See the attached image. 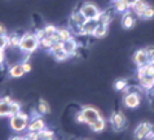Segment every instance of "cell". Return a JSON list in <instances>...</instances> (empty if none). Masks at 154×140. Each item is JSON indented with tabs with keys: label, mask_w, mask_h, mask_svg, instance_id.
Listing matches in <instances>:
<instances>
[{
	"label": "cell",
	"mask_w": 154,
	"mask_h": 140,
	"mask_svg": "<svg viewBox=\"0 0 154 140\" xmlns=\"http://www.w3.org/2000/svg\"><path fill=\"white\" fill-rule=\"evenodd\" d=\"M18 48L22 51L23 53H32L39 48V39L35 34L31 33H26L21 36V42H20V47Z\"/></svg>",
	"instance_id": "cell-1"
},
{
	"label": "cell",
	"mask_w": 154,
	"mask_h": 140,
	"mask_svg": "<svg viewBox=\"0 0 154 140\" xmlns=\"http://www.w3.org/2000/svg\"><path fill=\"white\" fill-rule=\"evenodd\" d=\"M9 123H11V127L14 131H17V132H22V131H25L29 127V116L26 113L20 112L17 116L11 117Z\"/></svg>",
	"instance_id": "cell-2"
},
{
	"label": "cell",
	"mask_w": 154,
	"mask_h": 140,
	"mask_svg": "<svg viewBox=\"0 0 154 140\" xmlns=\"http://www.w3.org/2000/svg\"><path fill=\"white\" fill-rule=\"evenodd\" d=\"M79 12L82 13L87 20H97L100 18L101 16V11L93 3H84L82 7H80Z\"/></svg>",
	"instance_id": "cell-3"
},
{
	"label": "cell",
	"mask_w": 154,
	"mask_h": 140,
	"mask_svg": "<svg viewBox=\"0 0 154 140\" xmlns=\"http://www.w3.org/2000/svg\"><path fill=\"white\" fill-rule=\"evenodd\" d=\"M82 113H83V116H84V123H87L88 126L91 125V123H93L95 121H97L98 118L101 117L100 112H98L96 108L89 107V105L82 108Z\"/></svg>",
	"instance_id": "cell-4"
},
{
	"label": "cell",
	"mask_w": 154,
	"mask_h": 140,
	"mask_svg": "<svg viewBox=\"0 0 154 140\" xmlns=\"http://www.w3.org/2000/svg\"><path fill=\"white\" fill-rule=\"evenodd\" d=\"M123 104H125L127 108H130V109H136V108H139L140 104H141L140 95H139L137 92H128L127 95H125V99H123Z\"/></svg>",
	"instance_id": "cell-5"
},
{
	"label": "cell",
	"mask_w": 154,
	"mask_h": 140,
	"mask_svg": "<svg viewBox=\"0 0 154 140\" xmlns=\"http://www.w3.org/2000/svg\"><path fill=\"white\" fill-rule=\"evenodd\" d=\"M153 125L149 122H143L135 129V139L136 140H144V138L152 131Z\"/></svg>",
	"instance_id": "cell-6"
},
{
	"label": "cell",
	"mask_w": 154,
	"mask_h": 140,
	"mask_svg": "<svg viewBox=\"0 0 154 140\" xmlns=\"http://www.w3.org/2000/svg\"><path fill=\"white\" fill-rule=\"evenodd\" d=\"M110 122L112 125L114 126V129L117 131H121L123 127L126 125V117L122 112H117V113H113L112 118H110Z\"/></svg>",
	"instance_id": "cell-7"
},
{
	"label": "cell",
	"mask_w": 154,
	"mask_h": 140,
	"mask_svg": "<svg viewBox=\"0 0 154 140\" xmlns=\"http://www.w3.org/2000/svg\"><path fill=\"white\" fill-rule=\"evenodd\" d=\"M134 61L137 66H143V65H145V64H148L149 62V56L146 53V49L144 48V49L136 51L135 54H134Z\"/></svg>",
	"instance_id": "cell-8"
},
{
	"label": "cell",
	"mask_w": 154,
	"mask_h": 140,
	"mask_svg": "<svg viewBox=\"0 0 154 140\" xmlns=\"http://www.w3.org/2000/svg\"><path fill=\"white\" fill-rule=\"evenodd\" d=\"M137 79H139L140 86L143 87L144 90H146V91L154 90V77L145 74V75H143V77H139Z\"/></svg>",
	"instance_id": "cell-9"
},
{
	"label": "cell",
	"mask_w": 154,
	"mask_h": 140,
	"mask_svg": "<svg viewBox=\"0 0 154 140\" xmlns=\"http://www.w3.org/2000/svg\"><path fill=\"white\" fill-rule=\"evenodd\" d=\"M85 17L80 13V12L78 11V12H74V13L71 14V17H70V26H72V27H76V30L82 26V25L85 22Z\"/></svg>",
	"instance_id": "cell-10"
},
{
	"label": "cell",
	"mask_w": 154,
	"mask_h": 140,
	"mask_svg": "<svg viewBox=\"0 0 154 140\" xmlns=\"http://www.w3.org/2000/svg\"><path fill=\"white\" fill-rule=\"evenodd\" d=\"M63 51H65L67 54H70V57L75 56L76 51H78V43H76V40L74 39V38L63 42Z\"/></svg>",
	"instance_id": "cell-11"
},
{
	"label": "cell",
	"mask_w": 154,
	"mask_h": 140,
	"mask_svg": "<svg viewBox=\"0 0 154 140\" xmlns=\"http://www.w3.org/2000/svg\"><path fill=\"white\" fill-rule=\"evenodd\" d=\"M44 129H45V122L43 121L40 117L34 118L32 122L29 123V127H27V130L31 131V132H39V131L44 130Z\"/></svg>",
	"instance_id": "cell-12"
},
{
	"label": "cell",
	"mask_w": 154,
	"mask_h": 140,
	"mask_svg": "<svg viewBox=\"0 0 154 140\" xmlns=\"http://www.w3.org/2000/svg\"><path fill=\"white\" fill-rule=\"evenodd\" d=\"M97 25H98L97 20H85V22L80 27H82L88 35H93V31H95V29L97 27Z\"/></svg>",
	"instance_id": "cell-13"
},
{
	"label": "cell",
	"mask_w": 154,
	"mask_h": 140,
	"mask_svg": "<svg viewBox=\"0 0 154 140\" xmlns=\"http://www.w3.org/2000/svg\"><path fill=\"white\" fill-rule=\"evenodd\" d=\"M23 74H25V70H23L22 64H14V65L11 66L9 75L12 78H21V77H23Z\"/></svg>",
	"instance_id": "cell-14"
},
{
	"label": "cell",
	"mask_w": 154,
	"mask_h": 140,
	"mask_svg": "<svg viewBox=\"0 0 154 140\" xmlns=\"http://www.w3.org/2000/svg\"><path fill=\"white\" fill-rule=\"evenodd\" d=\"M135 23H136V21H135L134 17L131 16L130 11L125 12V16H123V18H122V25H123V27H125V29H131V27L135 26Z\"/></svg>",
	"instance_id": "cell-15"
},
{
	"label": "cell",
	"mask_w": 154,
	"mask_h": 140,
	"mask_svg": "<svg viewBox=\"0 0 154 140\" xmlns=\"http://www.w3.org/2000/svg\"><path fill=\"white\" fill-rule=\"evenodd\" d=\"M149 7V4L146 2H144V0H140V2L136 4V5L132 8V11H134V13L139 17V18H143V13L144 11L146 9V8Z\"/></svg>",
	"instance_id": "cell-16"
},
{
	"label": "cell",
	"mask_w": 154,
	"mask_h": 140,
	"mask_svg": "<svg viewBox=\"0 0 154 140\" xmlns=\"http://www.w3.org/2000/svg\"><path fill=\"white\" fill-rule=\"evenodd\" d=\"M89 127H91V130H92V131H95V132H101V131H104V130H105L106 122H105L104 118L100 117L97 121H95L93 123L89 125Z\"/></svg>",
	"instance_id": "cell-17"
},
{
	"label": "cell",
	"mask_w": 154,
	"mask_h": 140,
	"mask_svg": "<svg viewBox=\"0 0 154 140\" xmlns=\"http://www.w3.org/2000/svg\"><path fill=\"white\" fill-rule=\"evenodd\" d=\"M106 34H108V25H102V23H98L97 27L93 31V36L100 39V38H104Z\"/></svg>",
	"instance_id": "cell-18"
},
{
	"label": "cell",
	"mask_w": 154,
	"mask_h": 140,
	"mask_svg": "<svg viewBox=\"0 0 154 140\" xmlns=\"http://www.w3.org/2000/svg\"><path fill=\"white\" fill-rule=\"evenodd\" d=\"M54 138V132L51 130H42L38 132V140H53Z\"/></svg>",
	"instance_id": "cell-19"
},
{
	"label": "cell",
	"mask_w": 154,
	"mask_h": 140,
	"mask_svg": "<svg viewBox=\"0 0 154 140\" xmlns=\"http://www.w3.org/2000/svg\"><path fill=\"white\" fill-rule=\"evenodd\" d=\"M114 8H115V11L119 12V13H125V12L127 11H130L131 8L130 5L125 2V0H119V2H115L114 3Z\"/></svg>",
	"instance_id": "cell-20"
},
{
	"label": "cell",
	"mask_w": 154,
	"mask_h": 140,
	"mask_svg": "<svg viewBox=\"0 0 154 140\" xmlns=\"http://www.w3.org/2000/svg\"><path fill=\"white\" fill-rule=\"evenodd\" d=\"M11 112V104L5 103L3 99L0 100V117H9Z\"/></svg>",
	"instance_id": "cell-21"
},
{
	"label": "cell",
	"mask_w": 154,
	"mask_h": 140,
	"mask_svg": "<svg viewBox=\"0 0 154 140\" xmlns=\"http://www.w3.org/2000/svg\"><path fill=\"white\" fill-rule=\"evenodd\" d=\"M58 35H60L61 42H66V40L71 39V38H74L69 29H58Z\"/></svg>",
	"instance_id": "cell-22"
},
{
	"label": "cell",
	"mask_w": 154,
	"mask_h": 140,
	"mask_svg": "<svg viewBox=\"0 0 154 140\" xmlns=\"http://www.w3.org/2000/svg\"><path fill=\"white\" fill-rule=\"evenodd\" d=\"M38 110H39V113H42V114H48L51 112L49 104L47 103L44 99H40L39 100V105H38Z\"/></svg>",
	"instance_id": "cell-23"
},
{
	"label": "cell",
	"mask_w": 154,
	"mask_h": 140,
	"mask_svg": "<svg viewBox=\"0 0 154 140\" xmlns=\"http://www.w3.org/2000/svg\"><path fill=\"white\" fill-rule=\"evenodd\" d=\"M52 44H53V42H52V39H51L49 36H45V38H43V39L39 40V47L43 48V49H47V51L51 49Z\"/></svg>",
	"instance_id": "cell-24"
},
{
	"label": "cell",
	"mask_w": 154,
	"mask_h": 140,
	"mask_svg": "<svg viewBox=\"0 0 154 140\" xmlns=\"http://www.w3.org/2000/svg\"><path fill=\"white\" fill-rule=\"evenodd\" d=\"M52 54L54 56V58H56L57 61H65V60H67V58L70 57V54H67L65 51H63V48L60 49V51H56V52H53Z\"/></svg>",
	"instance_id": "cell-25"
},
{
	"label": "cell",
	"mask_w": 154,
	"mask_h": 140,
	"mask_svg": "<svg viewBox=\"0 0 154 140\" xmlns=\"http://www.w3.org/2000/svg\"><path fill=\"white\" fill-rule=\"evenodd\" d=\"M20 42H21V36L16 35V34L11 35L9 36V48H18Z\"/></svg>",
	"instance_id": "cell-26"
},
{
	"label": "cell",
	"mask_w": 154,
	"mask_h": 140,
	"mask_svg": "<svg viewBox=\"0 0 154 140\" xmlns=\"http://www.w3.org/2000/svg\"><path fill=\"white\" fill-rule=\"evenodd\" d=\"M21 112V105L20 103H17V101H13V103L11 104V112H9V117H13V116H17Z\"/></svg>",
	"instance_id": "cell-27"
},
{
	"label": "cell",
	"mask_w": 154,
	"mask_h": 140,
	"mask_svg": "<svg viewBox=\"0 0 154 140\" xmlns=\"http://www.w3.org/2000/svg\"><path fill=\"white\" fill-rule=\"evenodd\" d=\"M110 21H112V16L106 12H101V16L98 18V23H102V25H109Z\"/></svg>",
	"instance_id": "cell-28"
},
{
	"label": "cell",
	"mask_w": 154,
	"mask_h": 140,
	"mask_svg": "<svg viewBox=\"0 0 154 140\" xmlns=\"http://www.w3.org/2000/svg\"><path fill=\"white\" fill-rule=\"evenodd\" d=\"M7 48H9V36L8 35H2L0 36V49L5 51Z\"/></svg>",
	"instance_id": "cell-29"
},
{
	"label": "cell",
	"mask_w": 154,
	"mask_h": 140,
	"mask_svg": "<svg viewBox=\"0 0 154 140\" xmlns=\"http://www.w3.org/2000/svg\"><path fill=\"white\" fill-rule=\"evenodd\" d=\"M154 17V8L149 5L146 9L144 11V13H143V18L144 20H149V18H153Z\"/></svg>",
	"instance_id": "cell-30"
},
{
	"label": "cell",
	"mask_w": 154,
	"mask_h": 140,
	"mask_svg": "<svg viewBox=\"0 0 154 140\" xmlns=\"http://www.w3.org/2000/svg\"><path fill=\"white\" fill-rule=\"evenodd\" d=\"M58 29L54 26V25H47V26L44 27V31H45V35L47 36H51V35H53L54 33H57Z\"/></svg>",
	"instance_id": "cell-31"
},
{
	"label": "cell",
	"mask_w": 154,
	"mask_h": 140,
	"mask_svg": "<svg viewBox=\"0 0 154 140\" xmlns=\"http://www.w3.org/2000/svg\"><path fill=\"white\" fill-rule=\"evenodd\" d=\"M63 48V42H56V43H53L52 47H51V53H53V52H56V51H60V49H62Z\"/></svg>",
	"instance_id": "cell-32"
},
{
	"label": "cell",
	"mask_w": 154,
	"mask_h": 140,
	"mask_svg": "<svg viewBox=\"0 0 154 140\" xmlns=\"http://www.w3.org/2000/svg\"><path fill=\"white\" fill-rule=\"evenodd\" d=\"M127 87V83H126V80H123V79H119L115 82V88H117L118 91H123L125 88Z\"/></svg>",
	"instance_id": "cell-33"
},
{
	"label": "cell",
	"mask_w": 154,
	"mask_h": 140,
	"mask_svg": "<svg viewBox=\"0 0 154 140\" xmlns=\"http://www.w3.org/2000/svg\"><path fill=\"white\" fill-rule=\"evenodd\" d=\"M25 140H38V132H31V131H29L27 135L25 136Z\"/></svg>",
	"instance_id": "cell-34"
},
{
	"label": "cell",
	"mask_w": 154,
	"mask_h": 140,
	"mask_svg": "<svg viewBox=\"0 0 154 140\" xmlns=\"http://www.w3.org/2000/svg\"><path fill=\"white\" fill-rule=\"evenodd\" d=\"M35 35L38 36V39H43V38H45L47 35H45V31H44V29H40V30H38L36 33H35Z\"/></svg>",
	"instance_id": "cell-35"
},
{
	"label": "cell",
	"mask_w": 154,
	"mask_h": 140,
	"mask_svg": "<svg viewBox=\"0 0 154 140\" xmlns=\"http://www.w3.org/2000/svg\"><path fill=\"white\" fill-rule=\"evenodd\" d=\"M145 49H146V53H148V56H149V60L153 58L154 57V48H153V47H148V48H145Z\"/></svg>",
	"instance_id": "cell-36"
},
{
	"label": "cell",
	"mask_w": 154,
	"mask_h": 140,
	"mask_svg": "<svg viewBox=\"0 0 154 140\" xmlns=\"http://www.w3.org/2000/svg\"><path fill=\"white\" fill-rule=\"evenodd\" d=\"M22 66H23V70H25V73H30L31 71V65L27 62V61H25L23 64H22Z\"/></svg>",
	"instance_id": "cell-37"
},
{
	"label": "cell",
	"mask_w": 154,
	"mask_h": 140,
	"mask_svg": "<svg viewBox=\"0 0 154 140\" xmlns=\"http://www.w3.org/2000/svg\"><path fill=\"white\" fill-rule=\"evenodd\" d=\"M76 122H79V123H84V116L82 112H79L76 114Z\"/></svg>",
	"instance_id": "cell-38"
},
{
	"label": "cell",
	"mask_w": 154,
	"mask_h": 140,
	"mask_svg": "<svg viewBox=\"0 0 154 140\" xmlns=\"http://www.w3.org/2000/svg\"><path fill=\"white\" fill-rule=\"evenodd\" d=\"M125 2L128 4V5H130V8L132 9V8H134V7L136 5V4H137V3L140 2V0H125Z\"/></svg>",
	"instance_id": "cell-39"
},
{
	"label": "cell",
	"mask_w": 154,
	"mask_h": 140,
	"mask_svg": "<svg viewBox=\"0 0 154 140\" xmlns=\"http://www.w3.org/2000/svg\"><path fill=\"white\" fill-rule=\"evenodd\" d=\"M4 54H5V51L4 49H0V65L4 62Z\"/></svg>",
	"instance_id": "cell-40"
},
{
	"label": "cell",
	"mask_w": 154,
	"mask_h": 140,
	"mask_svg": "<svg viewBox=\"0 0 154 140\" xmlns=\"http://www.w3.org/2000/svg\"><path fill=\"white\" fill-rule=\"evenodd\" d=\"M3 100L5 101V103H8V104H12V103H13V99H12L11 96H4Z\"/></svg>",
	"instance_id": "cell-41"
},
{
	"label": "cell",
	"mask_w": 154,
	"mask_h": 140,
	"mask_svg": "<svg viewBox=\"0 0 154 140\" xmlns=\"http://www.w3.org/2000/svg\"><path fill=\"white\" fill-rule=\"evenodd\" d=\"M2 35H7V29L3 26V25H0V36Z\"/></svg>",
	"instance_id": "cell-42"
},
{
	"label": "cell",
	"mask_w": 154,
	"mask_h": 140,
	"mask_svg": "<svg viewBox=\"0 0 154 140\" xmlns=\"http://www.w3.org/2000/svg\"><path fill=\"white\" fill-rule=\"evenodd\" d=\"M153 138H154V132H153V131H150V132H149V134L146 135V136L144 138V140H152Z\"/></svg>",
	"instance_id": "cell-43"
},
{
	"label": "cell",
	"mask_w": 154,
	"mask_h": 140,
	"mask_svg": "<svg viewBox=\"0 0 154 140\" xmlns=\"http://www.w3.org/2000/svg\"><path fill=\"white\" fill-rule=\"evenodd\" d=\"M11 140H25V136H14V138H12Z\"/></svg>",
	"instance_id": "cell-44"
},
{
	"label": "cell",
	"mask_w": 154,
	"mask_h": 140,
	"mask_svg": "<svg viewBox=\"0 0 154 140\" xmlns=\"http://www.w3.org/2000/svg\"><path fill=\"white\" fill-rule=\"evenodd\" d=\"M112 2H114V3H115V2H119V0H112Z\"/></svg>",
	"instance_id": "cell-45"
},
{
	"label": "cell",
	"mask_w": 154,
	"mask_h": 140,
	"mask_svg": "<svg viewBox=\"0 0 154 140\" xmlns=\"http://www.w3.org/2000/svg\"><path fill=\"white\" fill-rule=\"evenodd\" d=\"M152 131H153V132H154V126H153V127H152Z\"/></svg>",
	"instance_id": "cell-46"
},
{
	"label": "cell",
	"mask_w": 154,
	"mask_h": 140,
	"mask_svg": "<svg viewBox=\"0 0 154 140\" xmlns=\"http://www.w3.org/2000/svg\"><path fill=\"white\" fill-rule=\"evenodd\" d=\"M152 140H154V138H153V139H152Z\"/></svg>",
	"instance_id": "cell-47"
}]
</instances>
